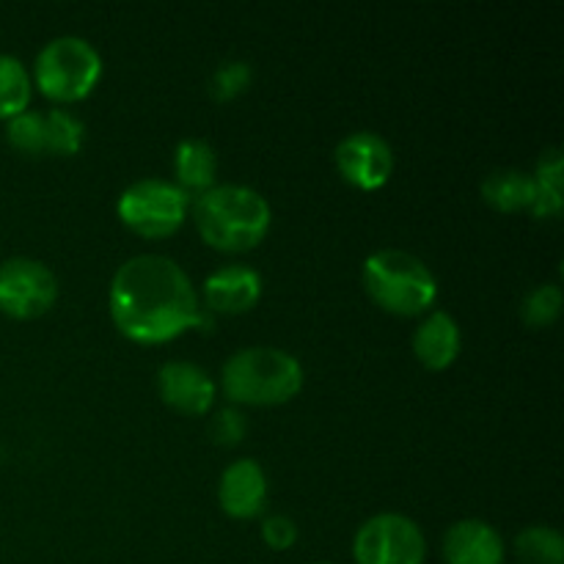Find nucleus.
<instances>
[{
  "mask_svg": "<svg viewBox=\"0 0 564 564\" xmlns=\"http://www.w3.org/2000/svg\"><path fill=\"white\" fill-rule=\"evenodd\" d=\"M110 319L135 345H165L209 325L191 275L163 253H138L110 279Z\"/></svg>",
  "mask_w": 564,
  "mask_h": 564,
  "instance_id": "1",
  "label": "nucleus"
},
{
  "mask_svg": "<svg viewBox=\"0 0 564 564\" xmlns=\"http://www.w3.org/2000/svg\"><path fill=\"white\" fill-rule=\"evenodd\" d=\"M270 220L268 198L248 185H215L193 198V224L215 251H253L268 237Z\"/></svg>",
  "mask_w": 564,
  "mask_h": 564,
  "instance_id": "2",
  "label": "nucleus"
},
{
  "mask_svg": "<svg viewBox=\"0 0 564 564\" xmlns=\"http://www.w3.org/2000/svg\"><path fill=\"white\" fill-rule=\"evenodd\" d=\"M220 389L235 405H284L303 389V367L279 347H242L226 358Z\"/></svg>",
  "mask_w": 564,
  "mask_h": 564,
  "instance_id": "3",
  "label": "nucleus"
},
{
  "mask_svg": "<svg viewBox=\"0 0 564 564\" xmlns=\"http://www.w3.org/2000/svg\"><path fill=\"white\" fill-rule=\"evenodd\" d=\"M364 290L375 306L397 317H419L438 297V279L411 251L383 248L364 262Z\"/></svg>",
  "mask_w": 564,
  "mask_h": 564,
  "instance_id": "4",
  "label": "nucleus"
},
{
  "mask_svg": "<svg viewBox=\"0 0 564 564\" xmlns=\"http://www.w3.org/2000/svg\"><path fill=\"white\" fill-rule=\"evenodd\" d=\"M102 77V55L83 36H55L39 50L33 77L39 91L61 105L80 102Z\"/></svg>",
  "mask_w": 564,
  "mask_h": 564,
  "instance_id": "5",
  "label": "nucleus"
},
{
  "mask_svg": "<svg viewBox=\"0 0 564 564\" xmlns=\"http://www.w3.org/2000/svg\"><path fill=\"white\" fill-rule=\"evenodd\" d=\"M119 220L147 240H165L176 235L191 213V196L174 182L147 176L127 187L116 202Z\"/></svg>",
  "mask_w": 564,
  "mask_h": 564,
  "instance_id": "6",
  "label": "nucleus"
},
{
  "mask_svg": "<svg viewBox=\"0 0 564 564\" xmlns=\"http://www.w3.org/2000/svg\"><path fill=\"white\" fill-rule=\"evenodd\" d=\"M427 543L416 521L400 512H380L358 527L352 540L356 564H424Z\"/></svg>",
  "mask_w": 564,
  "mask_h": 564,
  "instance_id": "7",
  "label": "nucleus"
},
{
  "mask_svg": "<svg viewBox=\"0 0 564 564\" xmlns=\"http://www.w3.org/2000/svg\"><path fill=\"white\" fill-rule=\"evenodd\" d=\"M58 301V279L44 262L11 257L0 264V312L14 319L42 317Z\"/></svg>",
  "mask_w": 564,
  "mask_h": 564,
  "instance_id": "8",
  "label": "nucleus"
},
{
  "mask_svg": "<svg viewBox=\"0 0 564 564\" xmlns=\"http://www.w3.org/2000/svg\"><path fill=\"white\" fill-rule=\"evenodd\" d=\"M336 169L358 191H380L394 171V152L378 132H352L341 138L334 152Z\"/></svg>",
  "mask_w": 564,
  "mask_h": 564,
  "instance_id": "9",
  "label": "nucleus"
},
{
  "mask_svg": "<svg viewBox=\"0 0 564 564\" xmlns=\"http://www.w3.org/2000/svg\"><path fill=\"white\" fill-rule=\"evenodd\" d=\"M160 400L185 416H207L218 397V386L207 369L191 361H169L158 372Z\"/></svg>",
  "mask_w": 564,
  "mask_h": 564,
  "instance_id": "10",
  "label": "nucleus"
},
{
  "mask_svg": "<svg viewBox=\"0 0 564 564\" xmlns=\"http://www.w3.org/2000/svg\"><path fill=\"white\" fill-rule=\"evenodd\" d=\"M262 275L251 264H224L204 279L202 295L209 314H246L262 297Z\"/></svg>",
  "mask_w": 564,
  "mask_h": 564,
  "instance_id": "11",
  "label": "nucleus"
},
{
  "mask_svg": "<svg viewBox=\"0 0 564 564\" xmlns=\"http://www.w3.org/2000/svg\"><path fill=\"white\" fill-rule=\"evenodd\" d=\"M218 505L235 521H251L268 505V474L251 457L235 460L218 479Z\"/></svg>",
  "mask_w": 564,
  "mask_h": 564,
  "instance_id": "12",
  "label": "nucleus"
},
{
  "mask_svg": "<svg viewBox=\"0 0 564 564\" xmlns=\"http://www.w3.org/2000/svg\"><path fill=\"white\" fill-rule=\"evenodd\" d=\"M446 564H501L505 562V540L499 529L488 521L466 518L444 534Z\"/></svg>",
  "mask_w": 564,
  "mask_h": 564,
  "instance_id": "13",
  "label": "nucleus"
},
{
  "mask_svg": "<svg viewBox=\"0 0 564 564\" xmlns=\"http://www.w3.org/2000/svg\"><path fill=\"white\" fill-rule=\"evenodd\" d=\"M413 356L430 372H444L457 361L463 347V334L449 312H430L413 334Z\"/></svg>",
  "mask_w": 564,
  "mask_h": 564,
  "instance_id": "14",
  "label": "nucleus"
},
{
  "mask_svg": "<svg viewBox=\"0 0 564 564\" xmlns=\"http://www.w3.org/2000/svg\"><path fill=\"white\" fill-rule=\"evenodd\" d=\"M174 176L176 187L187 193L191 198L202 196L209 187H215V176H218V154L207 141L198 138H185L180 141L174 152Z\"/></svg>",
  "mask_w": 564,
  "mask_h": 564,
  "instance_id": "15",
  "label": "nucleus"
},
{
  "mask_svg": "<svg viewBox=\"0 0 564 564\" xmlns=\"http://www.w3.org/2000/svg\"><path fill=\"white\" fill-rule=\"evenodd\" d=\"M534 176L518 169L494 171L482 182V198L499 213H521L534 204Z\"/></svg>",
  "mask_w": 564,
  "mask_h": 564,
  "instance_id": "16",
  "label": "nucleus"
},
{
  "mask_svg": "<svg viewBox=\"0 0 564 564\" xmlns=\"http://www.w3.org/2000/svg\"><path fill=\"white\" fill-rule=\"evenodd\" d=\"M534 204L529 213L534 218H556L562 213V152L560 149H549L543 158L538 160L534 169Z\"/></svg>",
  "mask_w": 564,
  "mask_h": 564,
  "instance_id": "17",
  "label": "nucleus"
},
{
  "mask_svg": "<svg viewBox=\"0 0 564 564\" xmlns=\"http://www.w3.org/2000/svg\"><path fill=\"white\" fill-rule=\"evenodd\" d=\"M33 94L31 72L20 58L0 53V119H14L28 110Z\"/></svg>",
  "mask_w": 564,
  "mask_h": 564,
  "instance_id": "18",
  "label": "nucleus"
},
{
  "mask_svg": "<svg viewBox=\"0 0 564 564\" xmlns=\"http://www.w3.org/2000/svg\"><path fill=\"white\" fill-rule=\"evenodd\" d=\"M516 554L523 564H564V538L554 527H527L516 538Z\"/></svg>",
  "mask_w": 564,
  "mask_h": 564,
  "instance_id": "19",
  "label": "nucleus"
},
{
  "mask_svg": "<svg viewBox=\"0 0 564 564\" xmlns=\"http://www.w3.org/2000/svg\"><path fill=\"white\" fill-rule=\"evenodd\" d=\"M44 138H47V154H61L72 158L80 152L83 138H86V124L69 110H50L44 113Z\"/></svg>",
  "mask_w": 564,
  "mask_h": 564,
  "instance_id": "20",
  "label": "nucleus"
},
{
  "mask_svg": "<svg viewBox=\"0 0 564 564\" xmlns=\"http://www.w3.org/2000/svg\"><path fill=\"white\" fill-rule=\"evenodd\" d=\"M6 141L11 149L20 154L36 158V154H47V138H44V113L36 110H22L20 116L9 119L6 124Z\"/></svg>",
  "mask_w": 564,
  "mask_h": 564,
  "instance_id": "21",
  "label": "nucleus"
},
{
  "mask_svg": "<svg viewBox=\"0 0 564 564\" xmlns=\"http://www.w3.org/2000/svg\"><path fill=\"white\" fill-rule=\"evenodd\" d=\"M562 312V290L556 284H540L523 297L521 317L523 323L532 328H545V325L556 323Z\"/></svg>",
  "mask_w": 564,
  "mask_h": 564,
  "instance_id": "22",
  "label": "nucleus"
},
{
  "mask_svg": "<svg viewBox=\"0 0 564 564\" xmlns=\"http://www.w3.org/2000/svg\"><path fill=\"white\" fill-rule=\"evenodd\" d=\"M251 66L246 61H226L215 69L213 83H209V94H213L218 102H226V99H235L251 86Z\"/></svg>",
  "mask_w": 564,
  "mask_h": 564,
  "instance_id": "23",
  "label": "nucleus"
},
{
  "mask_svg": "<svg viewBox=\"0 0 564 564\" xmlns=\"http://www.w3.org/2000/svg\"><path fill=\"white\" fill-rule=\"evenodd\" d=\"M246 416H242V411H237V408H224V411L215 413L213 422H209V435H213L215 444L220 446H237L246 438Z\"/></svg>",
  "mask_w": 564,
  "mask_h": 564,
  "instance_id": "24",
  "label": "nucleus"
},
{
  "mask_svg": "<svg viewBox=\"0 0 564 564\" xmlns=\"http://www.w3.org/2000/svg\"><path fill=\"white\" fill-rule=\"evenodd\" d=\"M262 540L273 551H286L297 543V523L286 516H270L262 523Z\"/></svg>",
  "mask_w": 564,
  "mask_h": 564,
  "instance_id": "25",
  "label": "nucleus"
},
{
  "mask_svg": "<svg viewBox=\"0 0 564 564\" xmlns=\"http://www.w3.org/2000/svg\"><path fill=\"white\" fill-rule=\"evenodd\" d=\"M323 564H330V562H323Z\"/></svg>",
  "mask_w": 564,
  "mask_h": 564,
  "instance_id": "26",
  "label": "nucleus"
}]
</instances>
